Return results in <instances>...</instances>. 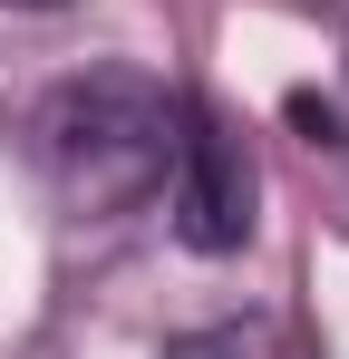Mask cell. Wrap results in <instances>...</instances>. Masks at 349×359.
<instances>
[{"label": "cell", "instance_id": "obj_1", "mask_svg": "<svg viewBox=\"0 0 349 359\" xmlns=\"http://www.w3.org/2000/svg\"><path fill=\"white\" fill-rule=\"evenodd\" d=\"M174 107L146 68H88V78H58L49 97H39V165L49 184L78 204V214H126V204H146L174 165Z\"/></svg>", "mask_w": 349, "mask_h": 359}, {"label": "cell", "instance_id": "obj_5", "mask_svg": "<svg viewBox=\"0 0 349 359\" xmlns=\"http://www.w3.org/2000/svg\"><path fill=\"white\" fill-rule=\"evenodd\" d=\"M10 10H68V0H10Z\"/></svg>", "mask_w": 349, "mask_h": 359}, {"label": "cell", "instance_id": "obj_4", "mask_svg": "<svg viewBox=\"0 0 349 359\" xmlns=\"http://www.w3.org/2000/svg\"><path fill=\"white\" fill-rule=\"evenodd\" d=\"M291 126H301L310 146H340V107H330V97H310V88H291Z\"/></svg>", "mask_w": 349, "mask_h": 359}, {"label": "cell", "instance_id": "obj_2", "mask_svg": "<svg viewBox=\"0 0 349 359\" xmlns=\"http://www.w3.org/2000/svg\"><path fill=\"white\" fill-rule=\"evenodd\" d=\"M174 243L184 252H242L252 243V204H262V175H252V156H242V136H233L204 97H184L174 107Z\"/></svg>", "mask_w": 349, "mask_h": 359}, {"label": "cell", "instance_id": "obj_3", "mask_svg": "<svg viewBox=\"0 0 349 359\" xmlns=\"http://www.w3.org/2000/svg\"><path fill=\"white\" fill-rule=\"evenodd\" d=\"M165 359H262V340H252V330H194V340H174Z\"/></svg>", "mask_w": 349, "mask_h": 359}]
</instances>
